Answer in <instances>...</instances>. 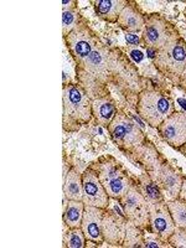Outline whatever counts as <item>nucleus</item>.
Wrapping results in <instances>:
<instances>
[{"mask_svg":"<svg viewBox=\"0 0 186 248\" xmlns=\"http://www.w3.org/2000/svg\"><path fill=\"white\" fill-rule=\"evenodd\" d=\"M116 48L99 44L90 56L76 63V79L91 99L109 96L108 86L113 77Z\"/></svg>","mask_w":186,"mask_h":248,"instance_id":"f257e3e1","label":"nucleus"},{"mask_svg":"<svg viewBox=\"0 0 186 248\" xmlns=\"http://www.w3.org/2000/svg\"><path fill=\"white\" fill-rule=\"evenodd\" d=\"M62 127L76 132L92 119V99L78 83H67L62 88Z\"/></svg>","mask_w":186,"mask_h":248,"instance_id":"f03ea898","label":"nucleus"},{"mask_svg":"<svg viewBox=\"0 0 186 248\" xmlns=\"http://www.w3.org/2000/svg\"><path fill=\"white\" fill-rule=\"evenodd\" d=\"M91 167L96 170L109 199L119 201L133 185L129 172L113 156H101Z\"/></svg>","mask_w":186,"mask_h":248,"instance_id":"7ed1b4c3","label":"nucleus"},{"mask_svg":"<svg viewBox=\"0 0 186 248\" xmlns=\"http://www.w3.org/2000/svg\"><path fill=\"white\" fill-rule=\"evenodd\" d=\"M136 109L139 117L153 128H158L175 112L171 99L153 88H144L140 91L137 97Z\"/></svg>","mask_w":186,"mask_h":248,"instance_id":"20e7f679","label":"nucleus"},{"mask_svg":"<svg viewBox=\"0 0 186 248\" xmlns=\"http://www.w3.org/2000/svg\"><path fill=\"white\" fill-rule=\"evenodd\" d=\"M154 65L159 72L171 79L186 74V41L181 36L155 52Z\"/></svg>","mask_w":186,"mask_h":248,"instance_id":"39448f33","label":"nucleus"},{"mask_svg":"<svg viewBox=\"0 0 186 248\" xmlns=\"http://www.w3.org/2000/svg\"><path fill=\"white\" fill-rule=\"evenodd\" d=\"M63 41L67 46L68 54L74 59L75 65L90 56L102 43L96 31L91 28L87 20L82 15L74 29L63 36Z\"/></svg>","mask_w":186,"mask_h":248,"instance_id":"423d86ee","label":"nucleus"},{"mask_svg":"<svg viewBox=\"0 0 186 248\" xmlns=\"http://www.w3.org/2000/svg\"><path fill=\"white\" fill-rule=\"evenodd\" d=\"M107 129L113 141L123 152H127L129 154L147 141L144 133L137 125L136 122L122 110L117 112Z\"/></svg>","mask_w":186,"mask_h":248,"instance_id":"0eeeda50","label":"nucleus"},{"mask_svg":"<svg viewBox=\"0 0 186 248\" xmlns=\"http://www.w3.org/2000/svg\"><path fill=\"white\" fill-rule=\"evenodd\" d=\"M180 36L174 25L160 14H150L145 17V25L141 31V39L148 48L158 51L172 40Z\"/></svg>","mask_w":186,"mask_h":248,"instance_id":"6e6552de","label":"nucleus"},{"mask_svg":"<svg viewBox=\"0 0 186 248\" xmlns=\"http://www.w3.org/2000/svg\"><path fill=\"white\" fill-rule=\"evenodd\" d=\"M119 203L123 209L124 216L129 222L141 230L150 229L149 203L138 184L133 183L127 194L119 200Z\"/></svg>","mask_w":186,"mask_h":248,"instance_id":"1a4fd4ad","label":"nucleus"},{"mask_svg":"<svg viewBox=\"0 0 186 248\" xmlns=\"http://www.w3.org/2000/svg\"><path fill=\"white\" fill-rule=\"evenodd\" d=\"M148 203H149L150 231L161 241L168 242L169 237L176 229V226H175L169 209H168L167 201L161 200Z\"/></svg>","mask_w":186,"mask_h":248,"instance_id":"9d476101","label":"nucleus"},{"mask_svg":"<svg viewBox=\"0 0 186 248\" xmlns=\"http://www.w3.org/2000/svg\"><path fill=\"white\" fill-rule=\"evenodd\" d=\"M82 185H83V196L82 201L85 205L96 206L99 209H107L109 206V196L102 185L96 170L88 167L82 174Z\"/></svg>","mask_w":186,"mask_h":248,"instance_id":"9b49d317","label":"nucleus"},{"mask_svg":"<svg viewBox=\"0 0 186 248\" xmlns=\"http://www.w3.org/2000/svg\"><path fill=\"white\" fill-rule=\"evenodd\" d=\"M156 129L170 147L180 149L186 144V112L175 110Z\"/></svg>","mask_w":186,"mask_h":248,"instance_id":"f8f14e48","label":"nucleus"},{"mask_svg":"<svg viewBox=\"0 0 186 248\" xmlns=\"http://www.w3.org/2000/svg\"><path fill=\"white\" fill-rule=\"evenodd\" d=\"M127 218L122 214H116L113 210L105 209L102 220V234L105 242L114 247H122L125 236Z\"/></svg>","mask_w":186,"mask_h":248,"instance_id":"ddd939ff","label":"nucleus"},{"mask_svg":"<svg viewBox=\"0 0 186 248\" xmlns=\"http://www.w3.org/2000/svg\"><path fill=\"white\" fill-rule=\"evenodd\" d=\"M156 185L167 192L170 199L179 198L183 176L168 161H163L152 176Z\"/></svg>","mask_w":186,"mask_h":248,"instance_id":"4468645a","label":"nucleus"},{"mask_svg":"<svg viewBox=\"0 0 186 248\" xmlns=\"http://www.w3.org/2000/svg\"><path fill=\"white\" fill-rule=\"evenodd\" d=\"M105 209L96 206L86 205L83 217H82L81 229L85 233L87 241L93 243L105 242L102 234V220H103Z\"/></svg>","mask_w":186,"mask_h":248,"instance_id":"2eb2a0df","label":"nucleus"},{"mask_svg":"<svg viewBox=\"0 0 186 248\" xmlns=\"http://www.w3.org/2000/svg\"><path fill=\"white\" fill-rule=\"evenodd\" d=\"M145 17L147 16L134 4L128 1L127 6L122 10L117 20V24L125 32L136 34L138 31H143L144 25H145Z\"/></svg>","mask_w":186,"mask_h":248,"instance_id":"dca6fc26","label":"nucleus"},{"mask_svg":"<svg viewBox=\"0 0 186 248\" xmlns=\"http://www.w3.org/2000/svg\"><path fill=\"white\" fill-rule=\"evenodd\" d=\"M118 112L116 101L110 96L92 99L93 118L102 127H108Z\"/></svg>","mask_w":186,"mask_h":248,"instance_id":"f3484780","label":"nucleus"},{"mask_svg":"<svg viewBox=\"0 0 186 248\" xmlns=\"http://www.w3.org/2000/svg\"><path fill=\"white\" fill-rule=\"evenodd\" d=\"M93 9L97 16L108 23H117L122 10L127 6L125 0H94Z\"/></svg>","mask_w":186,"mask_h":248,"instance_id":"a211bd4d","label":"nucleus"},{"mask_svg":"<svg viewBox=\"0 0 186 248\" xmlns=\"http://www.w3.org/2000/svg\"><path fill=\"white\" fill-rule=\"evenodd\" d=\"M63 198L65 200H75L82 201L83 196V185H82V174H79L76 169H72L68 171L66 178L63 179Z\"/></svg>","mask_w":186,"mask_h":248,"instance_id":"6ab92c4d","label":"nucleus"},{"mask_svg":"<svg viewBox=\"0 0 186 248\" xmlns=\"http://www.w3.org/2000/svg\"><path fill=\"white\" fill-rule=\"evenodd\" d=\"M85 207L86 205L83 201L67 200V203L65 205V211H63V223L68 229L81 227Z\"/></svg>","mask_w":186,"mask_h":248,"instance_id":"aec40b11","label":"nucleus"},{"mask_svg":"<svg viewBox=\"0 0 186 248\" xmlns=\"http://www.w3.org/2000/svg\"><path fill=\"white\" fill-rule=\"evenodd\" d=\"M138 185L144 196L147 198L148 202H156V201L164 200L163 194L160 192V187L156 185V183L150 178L149 174H147V172L139 178Z\"/></svg>","mask_w":186,"mask_h":248,"instance_id":"412c9836","label":"nucleus"},{"mask_svg":"<svg viewBox=\"0 0 186 248\" xmlns=\"http://www.w3.org/2000/svg\"><path fill=\"white\" fill-rule=\"evenodd\" d=\"M167 205L175 226L186 230V201L176 198L167 201Z\"/></svg>","mask_w":186,"mask_h":248,"instance_id":"4be33fe9","label":"nucleus"},{"mask_svg":"<svg viewBox=\"0 0 186 248\" xmlns=\"http://www.w3.org/2000/svg\"><path fill=\"white\" fill-rule=\"evenodd\" d=\"M145 238L144 233L141 232V229L138 226L133 225L132 222L127 220L125 225V236L122 247H145Z\"/></svg>","mask_w":186,"mask_h":248,"instance_id":"5701e85b","label":"nucleus"},{"mask_svg":"<svg viewBox=\"0 0 186 248\" xmlns=\"http://www.w3.org/2000/svg\"><path fill=\"white\" fill-rule=\"evenodd\" d=\"M63 242L68 248H83L87 242V238L81 227H77V229H70V231L65 234Z\"/></svg>","mask_w":186,"mask_h":248,"instance_id":"b1692460","label":"nucleus"},{"mask_svg":"<svg viewBox=\"0 0 186 248\" xmlns=\"http://www.w3.org/2000/svg\"><path fill=\"white\" fill-rule=\"evenodd\" d=\"M79 17H81V14L76 9H63V12H62V34L63 36H66L74 29Z\"/></svg>","mask_w":186,"mask_h":248,"instance_id":"393cba45","label":"nucleus"},{"mask_svg":"<svg viewBox=\"0 0 186 248\" xmlns=\"http://www.w3.org/2000/svg\"><path fill=\"white\" fill-rule=\"evenodd\" d=\"M168 243L170 245V247L186 248V230L176 227L171 236L169 237Z\"/></svg>","mask_w":186,"mask_h":248,"instance_id":"a878e982","label":"nucleus"},{"mask_svg":"<svg viewBox=\"0 0 186 248\" xmlns=\"http://www.w3.org/2000/svg\"><path fill=\"white\" fill-rule=\"evenodd\" d=\"M161 243H165L164 241L159 240V241H155V240H145V247H152V248H155V247H170V245H161Z\"/></svg>","mask_w":186,"mask_h":248,"instance_id":"bb28decb","label":"nucleus"},{"mask_svg":"<svg viewBox=\"0 0 186 248\" xmlns=\"http://www.w3.org/2000/svg\"><path fill=\"white\" fill-rule=\"evenodd\" d=\"M125 40L129 45H138L139 44V37L133 32H125Z\"/></svg>","mask_w":186,"mask_h":248,"instance_id":"cd10ccee","label":"nucleus"},{"mask_svg":"<svg viewBox=\"0 0 186 248\" xmlns=\"http://www.w3.org/2000/svg\"><path fill=\"white\" fill-rule=\"evenodd\" d=\"M179 198L181 200L186 201V178H183V184H181V189L180 194H179Z\"/></svg>","mask_w":186,"mask_h":248,"instance_id":"c85d7f7f","label":"nucleus"},{"mask_svg":"<svg viewBox=\"0 0 186 248\" xmlns=\"http://www.w3.org/2000/svg\"><path fill=\"white\" fill-rule=\"evenodd\" d=\"M130 56H132L133 59L136 60L137 62H138V61H141V60H143V54H141L140 51H138V50H133V51H130Z\"/></svg>","mask_w":186,"mask_h":248,"instance_id":"c756f323","label":"nucleus"},{"mask_svg":"<svg viewBox=\"0 0 186 248\" xmlns=\"http://www.w3.org/2000/svg\"><path fill=\"white\" fill-rule=\"evenodd\" d=\"M183 90H184V91H185V92H186V87H184V88H183Z\"/></svg>","mask_w":186,"mask_h":248,"instance_id":"7c9ffc66","label":"nucleus"},{"mask_svg":"<svg viewBox=\"0 0 186 248\" xmlns=\"http://www.w3.org/2000/svg\"><path fill=\"white\" fill-rule=\"evenodd\" d=\"M185 145H186V144H185Z\"/></svg>","mask_w":186,"mask_h":248,"instance_id":"2f4dec72","label":"nucleus"}]
</instances>
